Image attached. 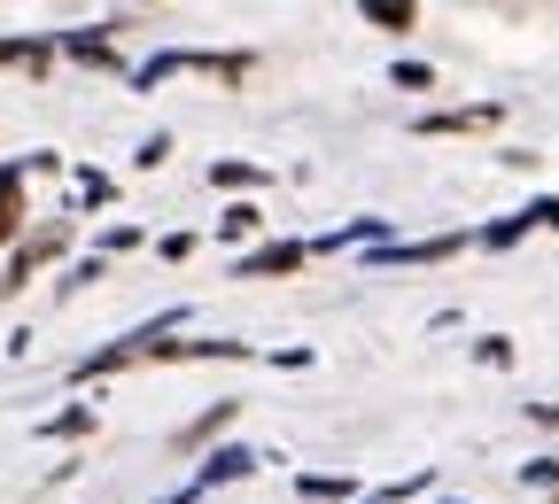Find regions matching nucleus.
<instances>
[{
    "instance_id": "6",
    "label": "nucleus",
    "mask_w": 559,
    "mask_h": 504,
    "mask_svg": "<svg viewBox=\"0 0 559 504\" xmlns=\"http://www.w3.org/2000/svg\"><path fill=\"white\" fill-rule=\"evenodd\" d=\"M466 249V233H436V241H404V249H389L396 264H443V256H459Z\"/></svg>"
},
{
    "instance_id": "4",
    "label": "nucleus",
    "mask_w": 559,
    "mask_h": 504,
    "mask_svg": "<svg viewBox=\"0 0 559 504\" xmlns=\"http://www.w3.org/2000/svg\"><path fill=\"white\" fill-rule=\"evenodd\" d=\"M481 124H498V101H481V109H443V117H419V132H481Z\"/></svg>"
},
{
    "instance_id": "2",
    "label": "nucleus",
    "mask_w": 559,
    "mask_h": 504,
    "mask_svg": "<svg viewBox=\"0 0 559 504\" xmlns=\"http://www.w3.org/2000/svg\"><path fill=\"white\" fill-rule=\"evenodd\" d=\"M24 233V164H0V241Z\"/></svg>"
},
{
    "instance_id": "10",
    "label": "nucleus",
    "mask_w": 559,
    "mask_h": 504,
    "mask_svg": "<svg viewBox=\"0 0 559 504\" xmlns=\"http://www.w3.org/2000/svg\"><path fill=\"white\" fill-rule=\"evenodd\" d=\"M296 489H304V496H326V504H334V496H358V481H349V473H304Z\"/></svg>"
},
{
    "instance_id": "3",
    "label": "nucleus",
    "mask_w": 559,
    "mask_h": 504,
    "mask_svg": "<svg viewBox=\"0 0 559 504\" xmlns=\"http://www.w3.org/2000/svg\"><path fill=\"white\" fill-rule=\"evenodd\" d=\"M62 55H79V62H94V70H117V39L109 32H62Z\"/></svg>"
},
{
    "instance_id": "11",
    "label": "nucleus",
    "mask_w": 559,
    "mask_h": 504,
    "mask_svg": "<svg viewBox=\"0 0 559 504\" xmlns=\"http://www.w3.org/2000/svg\"><path fill=\"white\" fill-rule=\"evenodd\" d=\"M226 419H234V404H210V411H202V419L187 427V435H179V451H194V443H210V435H218V427H226Z\"/></svg>"
},
{
    "instance_id": "14",
    "label": "nucleus",
    "mask_w": 559,
    "mask_h": 504,
    "mask_svg": "<svg viewBox=\"0 0 559 504\" xmlns=\"http://www.w3.org/2000/svg\"><path fill=\"white\" fill-rule=\"evenodd\" d=\"M521 233H536V226H528V209H521V218H506V226H489V233H481V249H513Z\"/></svg>"
},
{
    "instance_id": "13",
    "label": "nucleus",
    "mask_w": 559,
    "mask_h": 504,
    "mask_svg": "<svg viewBox=\"0 0 559 504\" xmlns=\"http://www.w3.org/2000/svg\"><path fill=\"white\" fill-rule=\"evenodd\" d=\"M257 179H264L257 164H210V187H226V194H234V187H257Z\"/></svg>"
},
{
    "instance_id": "15",
    "label": "nucleus",
    "mask_w": 559,
    "mask_h": 504,
    "mask_svg": "<svg viewBox=\"0 0 559 504\" xmlns=\"http://www.w3.org/2000/svg\"><path fill=\"white\" fill-rule=\"evenodd\" d=\"M528 226H559V194H544V202H528Z\"/></svg>"
},
{
    "instance_id": "7",
    "label": "nucleus",
    "mask_w": 559,
    "mask_h": 504,
    "mask_svg": "<svg viewBox=\"0 0 559 504\" xmlns=\"http://www.w3.org/2000/svg\"><path fill=\"white\" fill-rule=\"evenodd\" d=\"M358 16H366V24H381V32H412V24H419L404 0H358Z\"/></svg>"
},
{
    "instance_id": "17",
    "label": "nucleus",
    "mask_w": 559,
    "mask_h": 504,
    "mask_svg": "<svg viewBox=\"0 0 559 504\" xmlns=\"http://www.w3.org/2000/svg\"><path fill=\"white\" fill-rule=\"evenodd\" d=\"M179 504H187V496H179Z\"/></svg>"
},
{
    "instance_id": "5",
    "label": "nucleus",
    "mask_w": 559,
    "mask_h": 504,
    "mask_svg": "<svg viewBox=\"0 0 559 504\" xmlns=\"http://www.w3.org/2000/svg\"><path fill=\"white\" fill-rule=\"evenodd\" d=\"M241 473H257V458H249V451H210L194 489H218V481H241Z\"/></svg>"
},
{
    "instance_id": "1",
    "label": "nucleus",
    "mask_w": 559,
    "mask_h": 504,
    "mask_svg": "<svg viewBox=\"0 0 559 504\" xmlns=\"http://www.w3.org/2000/svg\"><path fill=\"white\" fill-rule=\"evenodd\" d=\"M304 256H311L304 241H264L257 256H241V264H234V279H272V272H304Z\"/></svg>"
},
{
    "instance_id": "12",
    "label": "nucleus",
    "mask_w": 559,
    "mask_h": 504,
    "mask_svg": "<svg viewBox=\"0 0 559 504\" xmlns=\"http://www.w3.org/2000/svg\"><path fill=\"white\" fill-rule=\"evenodd\" d=\"M389 79H396L404 94H436V70H428V62H396Z\"/></svg>"
},
{
    "instance_id": "9",
    "label": "nucleus",
    "mask_w": 559,
    "mask_h": 504,
    "mask_svg": "<svg viewBox=\"0 0 559 504\" xmlns=\"http://www.w3.org/2000/svg\"><path fill=\"white\" fill-rule=\"evenodd\" d=\"M39 435H62V443H70V435H94V404H70V411H55V419L39 427Z\"/></svg>"
},
{
    "instance_id": "8",
    "label": "nucleus",
    "mask_w": 559,
    "mask_h": 504,
    "mask_svg": "<svg viewBox=\"0 0 559 504\" xmlns=\"http://www.w3.org/2000/svg\"><path fill=\"white\" fill-rule=\"evenodd\" d=\"M257 226H264V209H257V202H234V209H226V218H218V241L234 249V241H249Z\"/></svg>"
},
{
    "instance_id": "16",
    "label": "nucleus",
    "mask_w": 559,
    "mask_h": 504,
    "mask_svg": "<svg viewBox=\"0 0 559 504\" xmlns=\"http://www.w3.org/2000/svg\"><path fill=\"white\" fill-rule=\"evenodd\" d=\"M536 419H544V427H559V404H536Z\"/></svg>"
}]
</instances>
